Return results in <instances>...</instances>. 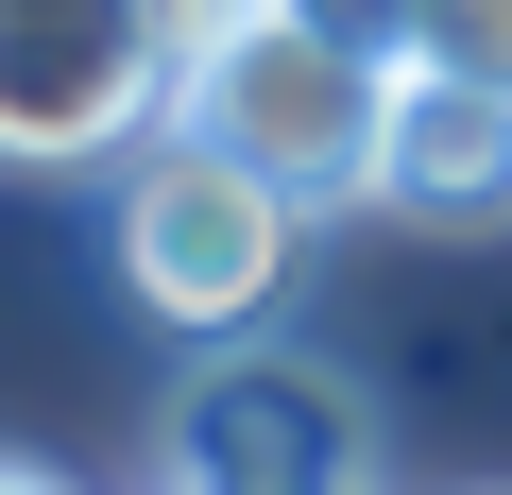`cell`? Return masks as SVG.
<instances>
[{
    "label": "cell",
    "instance_id": "cell-1",
    "mask_svg": "<svg viewBox=\"0 0 512 495\" xmlns=\"http://www.w3.org/2000/svg\"><path fill=\"white\" fill-rule=\"evenodd\" d=\"M376 120H393V69L342 52L325 18H291V0H222V18L188 35V86H171V137L239 154L256 188H291L308 222L325 205H376Z\"/></svg>",
    "mask_w": 512,
    "mask_h": 495
},
{
    "label": "cell",
    "instance_id": "cell-2",
    "mask_svg": "<svg viewBox=\"0 0 512 495\" xmlns=\"http://www.w3.org/2000/svg\"><path fill=\"white\" fill-rule=\"evenodd\" d=\"M103 257H120L137 325H171V342H256L274 291H291V257H308V205L256 188V171L205 154V137H154V154L120 171V205H103Z\"/></svg>",
    "mask_w": 512,
    "mask_h": 495
},
{
    "label": "cell",
    "instance_id": "cell-3",
    "mask_svg": "<svg viewBox=\"0 0 512 495\" xmlns=\"http://www.w3.org/2000/svg\"><path fill=\"white\" fill-rule=\"evenodd\" d=\"M205 18L222 0H0V171H103L171 137Z\"/></svg>",
    "mask_w": 512,
    "mask_h": 495
},
{
    "label": "cell",
    "instance_id": "cell-4",
    "mask_svg": "<svg viewBox=\"0 0 512 495\" xmlns=\"http://www.w3.org/2000/svg\"><path fill=\"white\" fill-rule=\"evenodd\" d=\"M171 495H376L359 376L291 342H205V376L171 393Z\"/></svg>",
    "mask_w": 512,
    "mask_h": 495
},
{
    "label": "cell",
    "instance_id": "cell-5",
    "mask_svg": "<svg viewBox=\"0 0 512 495\" xmlns=\"http://www.w3.org/2000/svg\"><path fill=\"white\" fill-rule=\"evenodd\" d=\"M376 205H393V222H444V239L512 222V86H478V69H393Z\"/></svg>",
    "mask_w": 512,
    "mask_h": 495
},
{
    "label": "cell",
    "instance_id": "cell-6",
    "mask_svg": "<svg viewBox=\"0 0 512 495\" xmlns=\"http://www.w3.org/2000/svg\"><path fill=\"white\" fill-rule=\"evenodd\" d=\"M410 69H478V86H512V0H410Z\"/></svg>",
    "mask_w": 512,
    "mask_h": 495
},
{
    "label": "cell",
    "instance_id": "cell-7",
    "mask_svg": "<svg viewBox=\"0 0 512 495\" xmlns=\"http://www.w3.org/2000/svg\"><path fill=\"white\" fill-rule=\"evenodd\" d=\"M0 495H69V478H52V461H18V444H0Z\"/></svg>",
    "mask_w": 512,
    "mask_h": 495
},
{
    "label": "cell",
    "instance_id": "cell-8",
    "mask_svg": "<svg viewBox=\"0 0 512 495\" xmlns=\"http://www.w3.org/2000/svg\"><path fill=\"white\" fill-rule=\"evenodd\" d=\"M154 495H171V478H154Z\"/></svg>",
    "mask_w": 512,
    "mask_h": 495
}]
</instances>
